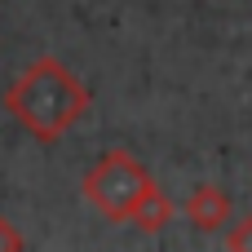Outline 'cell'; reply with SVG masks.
Masks as SVG:
<instances>
[{
    "label": "cell",
    "mask_w": 252,
    "mask_h": 252,
    "mask_svg": "<svg viewBox=\"0 0 252 252\" xmlns=\"http://www.w3.org/2000/svg\"><path fill=\"white\" fill-rule=\"evenodd\" d=\"M93 106V93L89 84L53 53L27 62L18 71V80L4 89V111L18 120L22 133H31L35 142L53 146L62 142Z\"/></svg>",
    "instance_id": "cell-1"
},
{
    "label": "cell",
    "mask_w": 252,
    "mask_h": 252,
    "mask_svg": "<svg viewBox=\"0 0 252 252\" xmlns=\"http://www.w3.org/2000/svg\"><path fill=\"white\" fill-rule=\"evenodd\" d=\"M151 182H155V177H151L128 151H106V155L84 173L80 190H84V199H89L106 221H128L133 204L146 195Z\"/></svg>",
    "instance_id": "cell-2"
},
{
    "label": "cell",
    "mask_w": 252,
    "mask_h": 252,
    "mask_svg": "<svg viewBox=\"0 0 252 252\" xmlns=\"http://www.w3.org/2000/svg\"><path fill=\"white\" fill-rule=\"evenodd\" d=\"M186 221L199 230V235H217L235 221V204L221 186H195L190 199H186Z\"/></svg>",
    "instance_id": "cell-3"
},
{
    "label": "cell",
    "mask_w": 252,
    "mask_h": 252,
    "mask_svg": "<svg viewBox=\"0 0 252 252\" xmlns=\"http://www.w3.org/2000/svg\"><path fill=\"white\" fill-rule=\"evenodd\" d=\"M173 213H177V204H173V199L164 195V186H159V182H151V186H146V195H142V199L133 204L128 221H133V226H137L142 235H159V230H164V226L173 221Z\"/></svg>",
    "instance_id": "cell-4"
},
{
    "label": "cell",
    "mask_w": 252,
    "mask_h": 252,
    "mask_svg": "<svg viewBox=\"0 0 252 252\" xmlns=\"http://www.w3.org/2000/svg\"><path fill=\"white\" fill-rule=\"evenodd\" d=\"M226 248L230 252H252V213L235 217V221L226 226Z\"/></svg>",
    "instance_id": "cell-5"
},
{
    "label": "cell",
    "mask_w": 252,
    "mask_h": 252,
    "mask_svg": "<svg viewBox=\"0 0 252 252\" xmlns=\"http://www.w3.org/2000/svg\"><path fill=\"white\" fill-rule=\"evenodd\" d=\"M18 252V248H27V239H22V230L9 221V217H0V252Z\"/></svg>",
    "instance_id": "cell-6"
}]
</instances>
